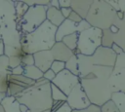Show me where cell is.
<instances>
[{"instance_id": "1", "label": "cell", "mask_w": 125, "mask_h": 112, "mask_svg": "<svg viewBox=\"0 0 125 112\" xmlns=\"http://www.w3.org/2000/svg\"><path fill=\"white\" fill-rule=\"evenodd\" d=\"M112 67L94 65L83 77H80V85L87 94L91 104L101 107L111 99L112 92L108 85V79Z\"/></svg>"}, {"instance_id": "2", "label": "cell", "mask_w": 125, "mask_h": 112, "mask_svg": "<svg viewBox=\"0 0 125 112\" xmlns=\"http://www.w3.org/2000/svg\"><path fill=\"white\" fill-rule=\"evenodd\" d=\"M57 27L45 20L37 29L28 34H21V45L24 54H34L51 50L56 43Z\"/></svg>"}, {"instance_id": "3", "label": "cell", "mask_w": 125, "mask_h": 112, "mask_svg": "<svg viewBox=\"0 0 125 112\" xmlns=\"http://www.w3.org/2000/svg\"><path fill=\"white\" fill-rule=\"evenodd\" d=\"M20 104L25 105L29 112H45L52 109L51 83L42 86H31L15 96Z\"/></svg>"}, {"instance_id": "4", "label": "cell", "mask_w": 125, "mask_h": 112, "mask_svg": "<svg viewBox=\"0 0 125 112\" xmlns=\"http://www.w3.org/2000/svg\"><path fill=\"white\" fill-rule=\"evenodd\" d=\"M116 19V11L104 0H93L86 17L87 22L91 27L101 30L108 29Z\"/></svg>"}, {"instance_id": "5", "label": "cell", "mask_w": 125, "mask_h": 112, "mask_svg": "<svg viewBox=\"0 0 125 112\" xmlns=\"http://www.w3.org/2000/svg\"><path fill=\"white\" fill-rule=\"evenodd\" d=\"M102 35L103 30L95 27H90L87 30L79 32L77 48L74 51V55L91 56L102 46Z\"/></svg>"}, {"instance_id": "6", "label": "cell", "mask_w": 125, "mask_h": 112, "mask_svg": "<svg viewBox=\"0 0 125 112\" xmlns=\"http://www.w3.org/2000/svg\"><path fill=\"white\" fill-rule=\"evenodd\" d=\"M46 9L44 6L29 7L25 15L17 22L18 30L21 34H28L37 29L46 20Z\"/></svg>"}, {"instance_id": "7", "label": "cell", "mask_w": 125, "mask_h": 112, "mask_svg": "<svg viewBox=\"0 0 125 112\" xmlns=\"http://www.w3.org/2000/svg\"><path fill=\"white\" fill-rule=\"evenodd\" d=\"M18 28L15 15V1L0 0V39L10 30Z\"/></svg>"}, {"instance_id": "8", "label": "cell", "mask_w": 125, "mask_h": 112, "mask_svg": "<svg viewBox=\"0 0 125 112\" xmlns=\"http://www.w3.org/2000/svg\"><path fill=\"white\" fill-rule=\"evenodd\" d=\"M108 85L112 93H125V53L117 56L111 75L108 79Z\"/></svg>"}, {"instance_id": "9", "label": "cell", "mask_w": 125, "mask_h": 112, "mask_svg": "<svg viewBox=\"0 0 125 112\" xmlns=\"http://www.w3.org/2000/svg\"><path fill=\"white\" fill-rule=\"evenodd\" d=\"M116 57L117 55L112 51L111 48H105L101 46L91 56H89V60L92 65L113 68L116 61Z\"/></svg>"}, {"instance_id": "10", "label": "cell", "mask_w": 125, "mask_h": 112, "mask_svg": "<svg viewBox=\"0 0 125 112\" xmlns=\"http://www.w3.org/2000/svg\"><path fill=\"white\" fill-rule=\"evenodd\" d=\"M51 83L54 84L57 88H59L67 96L69 93L74 89V87H76L80 83V79L78 76L64 69L59 74H57Z\"/></svg>"}, {"instance_id": "11", "label": "cell", "mask_w": 125, "mask_h": 112, "mask_svg": "<svg viewBox=\"0 0 125 112\" xmlns=\"http://www.w3.org/2000/svg\"><path fill=\"white\" fill-rule=\"evenodd\" d=\"M66 102L72 110H82L91 105V102L83 91L80 83L66 96Z\"/></svg>"}, {"instance_id": "12", "label": "cell", "mask_w": 125, "mask_h": 112, "mask_svg": "<svg viewBox=\"0 0 125 112\" xmlns=\"http://www.w3.org/2000/svg\"><path fill=\"white\" fill-rule=\"evenodd\" d=\"M108 29L111 32L113 43L118 45L122 49L123 53H125V13L121 19L116 16L113 24Z\"/></svg>"}, {"instance_id": "13", "label": "cell", "mask_w": 125, "mask_h": 112, "mask_svg": "<svg viewBox=\"0 0 125 112\" xmlns=\"http://www.w3.org/2000/svg\"><path fill=\"white\" fill-rule=\"evenodd\" d=\"M32 55H33V58H34V65L40 71H42L44 73L45 71L50 69V67L54 61V57H53L50 50L37 52Z\"/></svg>"}, {"instance_id": "14", "label": "cell", "mask_w": 125, "mask_h": 112, "mask_svg": "<svg viewBox=\"0 0 125 112\" xmlns=\"http://www.w3.org/2000/svg\"><path fill=\"white\" fill-rule=\"evenodd\" d=\"M50 51L54 57V60H59L62 62H66L71 56H74V52L68 49L62 41L56 42Z\"/></svg>"}, {"instance_id": "15", "label": "cell", "mask_w": 125, "mask_h": 112, "mask_svg": "<svg viewBox=\"0 0 125 112\" xmlns=\"http://www.w3.org/2000/svg\"><path fill=\"white\" fill-rule=\"evenodd\" d=\"M77 32V23L69 20V19H64L62 23L57 27L56 31V42L62 41V39L67 35H70L72 33Z\"/></svg>"}, {"instance_id": "16", "label": "cell", "mask_w": 125, "mask_h": 112, "mask_svg": "<svg viewBox=\"0 0 125 112\" xmlns=\"http://www.w3.org/2000/svg\"><path fill=\"white\" fill-rule=\"evenodd\" d=\"M10 69L8 66V57L4 55L0 56V93L7 92L8 89V75Z\"/></svg>"}, {"instance_id": "17", "label": "cell", "mask_w": 125, "mask_h": 112, "mask_svg": "<svg viewBox=\"0 0 125 112\" xmlns=\"http://www.w3.org/2000/svg\"><path fill=\"white\" fill-rule=\"evenodd\" d=\"M92 3L93 0H73L70 3V9L85 19Z\"/></svg>"}, {"instance_id": "18", "label": "cell", "mask_w": 125, "mask_h": 112, "mask_svg": "<svg viewBox=\"0 0 125 112\" xmlns=\"http://www.w3.org/2000/svg\"><path fill=\"white\" fill-rule=\"evenodd\" d=\"M65 19L62 17L61 13V9H56L54 7H51L50 5L46 9V20L49 21L51 24H53L56 27H59L62 21Z\"/></svg>"}, {"instance_id": "19", "label": "cell", "mask_w": 125, "mask_h": 112, "mask_svg": "<svg viewBox=\"0 0 125 112\" xmlns=\"http://www.w3.org/2000/svg\"><path fill=\"white\" fill-rule=\"evenodd\" d=\"M8 82L15 83L18 86L23 88L24 90L29 88V87H31V86H33L34 83H35V81L25 77L24 75H18L17 76V75H12L11 73L8 75Z\"/></svg>"}, {"instance_id": "20", "label": "cell", "mask_w": 125, "mask_h": 112, "mask_svg": "<svg viewBox=\"0 0 125 112\" xmlns=\"http://www.w3.org/2000/svg\"><path fill=\"white\" fill-rule=\"evenodd\" d=\"M1 105L5 112H21L20 103L15 96L6 95L1 102Z\"/></svg>"}, {"instance_id": "21", "label": "cell", "mask_w": 125, "mask_h": 112, "mask_svg": "<svg viewBox=\"0 0 125 112\" xmlns=\"http://www.w3.org/2000/svg\"><path fill=\"white\" fill-rule=\"evenodd\" d=\"M23 75L33 81H37V80L43 78V72L40 71L35 65L24 66L23 67Z\"/></svg>"}, {"instance_id": "22", "label": "cell", "mask_w": 125, "mask_h": 112, "mask_svg": "<svg viewBox=\"0 0 125 112\" xmlns=\"http://www.w3.org/2000/svg\"><path fill=\"white\" fill-rule=\"evenodd\" d=\"M111 100L114 102L120 112H125V93L115 92L111 94Z\"/></svg>"}, {"instance_id": "23", "label": "cell", "mask_w": 125, "mask_h": 112, "mask_svg": "<svg viewBox=\"0 0 125 112\" xmlns=\"http://www.w3.org/2000/svg\"><path fill=\"white\" fill-rule=\"evenodd\" d=\"M62 42L71 51H75L77 48V42H78V33H72L70 35H67L62 39Z\"/></svg>"}, {"instance_id": "24", "label": "cell", "mask_w": 125, "mask_h": 112, "mask_svg": "<svg viewBox=\"0 0 125 112\" xmlns=\"http://www.w3.org/2000/svg\"><path fill=\"white\" fill-rule=\"evenodd\" d=\"M51 97H52L53 103L66 101V95L52 83H51Z\"/></svg>"}, {"instance_id": "25", "label": "cell", "mask_w": 125, "mask_h": 112, "mask_svg": "<svg viewBox=\"0 0 125 112\" xmlns=\"http://www.w3.org/2000/svg\"><path fill=\"white\" fill-rule=\"evenodd\" d=\"M28 8L29 7L22 1H15V15H16L17 22L25 15Z\"/></svg>"}, {"instance_id": "26", "label": "cell", "mask_w": 125, "mask_h": 112, "mask_svg": "<svg viewBox=\"0 0 125 112\" xmlns=\"http://www.w3.org/2000/svg\"><path fill=\"white\" fill-rule=\"evenodd\" d=\"M65 69L68 70L70 73L76 75L79 77V68H78V60H77V56L74 55L73 56H71L66 62H65Z\"/></svg>"}, {"instance_id": "27", "label": "cell", "mask_w": 125, "mask_h": 112, "mask_svg": "<svg viewBox=\"0 0 125 112\" xmlns=\"http://www.w3.org/2000/svg\"><path fill=\"white\" fill-rule=\"evenodd\" d=\"M73 110L70 108V106L67 104L66 101L63 102H56L53 103L51 112H72Z\"/></svg>"}, {"instance_id": "28", "label": "cell", "mask_w": 125, "mask_h": 112, "mask_svg": "<svg viewBox=\"0 0 125 112\" xmlns=\"http://www.w3.org/2000/svg\"><path fill=\"white\" fill-rule=\"evenodd\" d=\"M112 44H113V40H112V35H111V32L109 31V29L103 30L102 46L105 47V48H111Z\"/></svg>"}, {"instance_id": "29", "label": "cell", "mask_w": 125, "mask_h": 112, "mask_svg": "<svg viewBox=\"0 0 125 112\" xmlns=\"http://www.w3.org/2000/svg\"><path fill=\"white\" fill-rule=\"evenodd\" d=\"M101 112H120V111L118 110L114 102L110 99L101 106Z\"/></svg>"}, {"instance_id": "30", "label": "cell", "mask_w": 125, "mask_h": 112, "mask_svg": "<svg viewBox=\"0 0 125 112\" xmlns=\"http://www.w3.org/2000/svg\"><path fill=\"white\" fill-rule=\"evenodd\" d=\"M107 3L116 11V12H123L125 13V0H118V1H107Z\"/></svg>"}, {"instance_id": "31", "label": "cell", "mask_w": 125, "mask_h": 112, "mask_svg": "<svg viewBox=\"0 0 125 112\" xmlns=\"http://www.w3.org/2000/svg\"><path fill=\"white\" fill-rule=\"evenodd\" d=\"M50 69L57 75L59 74L60 72H62V70L65 69V62H62V61H59V60H54Z\"/></svg>"}, {"instance_id": "32", "label": "cell", "mask_w": 125, "mask_h": 112, "mask_svg": "<svg viewBox=\"0 0 125 112\" xmlns=\"http://www.w3.org/2000/svg\"><path fill=\"white\" fill-rule=\"evenodd\" d=\"M21 65L24 66H30V65H34V58H33V55L32 54H25L21 56Z\"/></svg>"}, {"instance_id": "33", "label": "cell", "mask_w": 125, "mask_h": 112, "mask_svg": "<svg viewBox=\"0 0 125 112\" xmlns=\"http://www.w3.org/2000/svg\"><path fill=\"white\" fill-rule=\"evenodd\" d=\"M21 65V57L19 56H10L8 57V66L9 69H13L17 66Z\"/></svg>"}, {"instance_id": "34", "label": "cell", "mask_w": 125, "mask_h": 112, "mask_svg": "<svg viewBox=\"0 0 125 112\" xmlns=\"http://www.w3.org/2000/svg\"><path fill=\"white\" fill-rule=\"evenodd\" d=\"M90 27H91V25L87 22V20H86V19H82L79 23H77V33L82 32V31H84V30H87V29H89Z\"/></svg>"}, {"instance_id": "35", "label": "cell", "mask_w": 125, "mask_h": 112, "mask_svg": "<svg viewBox=\"0 0 125 112\" xmlns=\"http://www.w3.org/2000/svg\"><path fill=\"white\" fill-rule=\"evenodd\" d=\"M72 112H101V107H99L97 105H94V104H91L89 107H87L85 109H82V110H73Z\"/></svg>"}, {"instance_id": "36", "label": "cell", "mask_w": 125, "mask_h": 112, "mask_svg": "<svg viewBox=\"0 0 125 112\" xmlns=\"http://www.w3.org/2000/svg\"><path fill=\"white\" fill-rule=\"evenodd\" d=\"M67 19H69V20H71V21H73V22H75V23H79L83 19L78 15V14H76L75 12H71L70 13V15H69V17L67 18Z\"/></svg>"}, {"instance_id": "37", "label": "cell", "mask_w": 125, "mask_h": 112, "mask_svg": "<svg viewBox=\"0 0 125 112\" xmlns=\"http://www.w3.org/2000/svg\"><path fill=\"white\" fill-rule=\"evenodd\" d=\"M56 77V74L51 70V69H49V70H47V71H45L44 73H43V78L44 79H46L48 82H52L53 80H54V78Z\"/></svg>"}, {"instance_id": "38", "label": "cell", "mask_w": 125, "mask_h": 112, "mask_svg": "<svg viewBox=\"0 0 125 112\" xmlns=\"http://www.w3.org/2000/svg\"><path fill=\"white\" fill-rule=\"evenodd\" d=\"M10 73L12 75H23V66L22 65H20V66H17L13 69L10 70Z\"/></svg>"}, {"instance_id": "39", "label": "cell", "mask_w": 125, "mask_h": 112, "mask_svg": "<svg viewBox=\"0 0 125 112\" xmlns=\"http://www.w3.org/2000/svg\"><path fill=\"white\" fill-rule=\"evenodd\" d=\"M70 0H59V5L60 8H70Z\"/></svg>"}, {"instance_id": "40", "label": "cell", "mask_w": 125, "mask_h": 112, "mask_svg": "<svg viewBox=\"0 0 125 112\" xmlns=\"http://www.w3.org/2000/svg\"><path fill=\"white\" fill-rule=\"evenodd\" d=\"M71 12H72V10H71L70 8H62V9H61V13H62V17H63L65 19L69 17V15H70Z\"/></svg>"}, {"instance_id": "41", "label": "cell", "mask_w": 125, "mask_h": 112, "mask_svg": "<svg viewBox=\"0 0 125 112\" xmlns=\"http://www.w3.org/2000/svg\"><path fill=\"white\" fill-rule=\"evenodd\" d=\"M111 49H112V51L118 56V55H120V54H122L123 53V51H122V49L118 46V45H116L115 43H113L112 44V46H111Z\"/></svg>"}, {"instance_id": "42", "label": "cell", "mask_w": 125, "mask_h": 112, "mask_svg": "<svg viewBox=\"0 0 125 112\" xmlns=\"http://www.w3.org/2000/svg\"><path fill=\"white\" fill-rule=\"evenodd\" d=\"M50 6L56 8V9H61L60 5H59V0H51L50 1Z\"/></svg>"}, {"instance_id": "43", "label": "cell", "mask_w": 125, "mask_h": 112, "mask_svg": "<svg viewBox=\"0 0 125 112\" xmlns=\"http://www.w3.org/2000/svg\"><path fill=\"white\" fill-rule=\"evenodd\" d=\"M4 42L2 39H0V56H4Z\"/></svg>"}, {"instance_id": "44", "label": "cell", "mask_w": 125, "mask_h": 112, "mask_svg": "<svg viewBox=\"0 0 125 112\" xmlns=\"http://www.w3.org/2000/svg\"><path fill=\"white\" fill-rule=\"evenodd\" d=\"M5 96H6V93H0V104H1V102H2V100L4 99Z\"/></svg>"}, {"instance_id": "45", "label": "cell", "mask_w": 125, "mask_h": 112, "mask_svg": "<svg viewBox=\"0 0 125 112\" xmlns=\"http://www.w3.org/2000/svg\"><path fill=\"white\" fill-rule=\"evenodd\" d=\"M0 112H5L4 111V109H3V107H2V105L0 104Z\"/></svg>"}, {"instance_id": "46", "label": "cell", "mask_w": 125, "mask_h": 112, "mask_svg": "<svg viewBox=\"0 0 125 112\" xmlns=\"http://www.w3.org/2000/svg\"><path fill=\"white\" fill-rule=\"evenodd\" d=\"M45 112H51V110H48V111H45Z\"/></svg>"}]
</instances>
